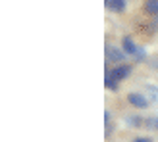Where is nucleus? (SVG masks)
I'll use <instances>...</instances> for the list:
<instances>
[{"instance_id": "obj_4", "label": "nucleus", "mask_w": 158, "mask_h": 142, "mask_svg": "<svg viewBox=\"0 0 158 142\" xmlns=\"http://www.w3.org/2000/svg\"><path fill=\"white\" fill-rule=\"evenodd\" d=\"M123 54L125 52H120L118 48H114V46H106V58L112 60V61H122L123 60Z\"/></svg>"}, {"instance_id": "obj_9", "label": "nucleus", "mask_w": 158, "mask_h": 142, "mask_svg": "<svg viewBox=\"0 0 158 142\" xmlns=\"http://www.w3.org/2000/svg\"><path fill=\"white\" fill-rule=\"evenodd\" d=\"M133 142H152V140L148 138V136H137V138L133 140Z\"/></svg>"}, {"instance_id": "obj_8", "label": "nucleus", "mask_w": 158, "mask_h": 142, "mask_svg": "<svg viewBox=\"0 0 158 142\" xmlns=\"http://www.w3.org/2000/svg\"><path fill=\"white\" fill-rule=\"evenodd\" d=\"M135 56H137V60H143V58H145V50H143V48H137Z\"/></svg>"}, {"instance_id": "obj_6", "label": "nucleus", "mask_w": 158, "mask_h": 142, "mask_svg": "<svg viewBox=\"0 0 158 142\" xmlns=\"http://www.w3.org/2000/svg\"><path fill=\"white\" fill-rule=\"evenodd\" d=\"M118 83H120V81H118V79L112 75V71H108V73H106V79H104L106 89H108V90H118Z\"/></svg>"}, {"instance_id": "obj_11", "label": "nucleus", "mask_w": 158, "mask_h": 142, "mask_svg": "<svg viewBox=\"0 0 158 142\" xmlns=\"http://www.w3.org/2000/svg\"><path fill=\"white\" fill-rule=\"evenodd\" d=\"M156 23H158V15H156Z\"/></svg>"}, {"instance_id": "obj_7", "label": "nucleus", "mask_w": 158, "mask_h": 142, "mask_svg": "<svg viewBox=\"0 0 158 142\" xmlns=\"http://www.w3.org/2000/svg\"><path fill=\"white\" fill-rule=\"evenodd\" d=\"M145 10L148 14H152V15H158V0H147Z\"/></svg>"}, {"instance_id": "obj_5", "label": "nucleus", "mask_w": 158, "mask_h": 142, "mask_svg": "<svg viewBox=\"0 0 158 142\" xmlns=\"http://www.w3.org/2000/svg\"><path fill=\"white\" fill-rule=\"evenodd\" d=\"M106 6L112 12H123L125 10V0H106Z\"/></svg>"}, {"instance_id": "obj_1", "label": "nucleus", "mask_w": 158, "mask_h": 142, "mask_svg": "<svg viewBox=\"0 0 158 142\" xmlns=\"http://www.w3.org/2000/svg\"><path fill=\"white\" fill-rule=\"evenodd\" d=\"M127 100H129V104L135 106V108H147V106H148L147 98H145L141 92H131L129 96H127Z\"/></svg>"}, {"instance_id": "obj_2", "label": "nucleus", "mask_w": 158, "mask_h": 142, "mask_svg": "<svg viewBox=\"0 0 158 142\" xmlns=\"http://www.w3.org/2000/svg\"><path fill=\"white\" fill-rule=\"evenodd\" d=\"M137 48H139V46H137L135 42H133V38H131V37L125 35V37L122 38V50H123L125 54H129V56H135Z\"/></svg>"}, {"instance_id": "obj_3", "label": "nucleus", "mask_w": 158, "mask_h": 142, "mask_svg": "<svg viewBox=\"0 0 158 142\" xmlns=\"http://www.w3.org/2000/svg\"><path fill=\"white\" fill-rule=\"evenodd\" d=\"M129 73H131V67H129V65H123V64L112 69V75L118 79V81H123V79H127Z\"/></svg>"}, {"instance_id": "obj_10", "label": "nucleus", "mask_w": 158, "mask_h": 142, "mask_svg": "<svg viewBox=\"0 0 158 142\" xmlns=\"http://www.w3.org/2000/svg\"><path fill=\"white\" fill-rule=\"evenodd\" d=\"M148 125L154 127V129H158V119H151V121H148Z\"/></svg>"}]
</instances>
